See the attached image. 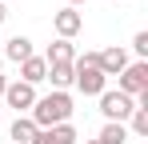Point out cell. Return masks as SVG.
<instances>
[{
	"mask_svg": "<svg viewBox=\"0 0 148 144\" xmlns=\"http://www.w3.org/2000/svg\"><path fill=\"white\" fill-rule=\"evenodd\" d=\"M72 112H76V108H72V96H68V92H48V96H36L28 120L44 132V128H56V124H68Z\"/></svg>",
	"mask_w": 148,
	"mask_h": 144,
	"instance_id": "1",
	"label": "cell"
},
{
	"mask_svg": "<svg viewBox=\"0 0 148 144\" xmlns=\"http://www.w3.org/2000/svg\"><path fill=\"white\" fill-rule=\"evenodd\" d=\"M116 92H124V96L148 92V60H128V68L116 76Z\"/></svg>",
	"mask_w": 148,
	"mask_h": 144,
	"instance_id": "2",
	"label": "cell"
},
{
	"mask_svg": "<svg viewBox=\"0 0 148 144\" xmlns=\"http://www.w3.org/2000/svg\"><path fill=\"white\" fill-rule=\"evenodd\" d=\"M132 96H124V92H100V112H104V120H112V124H124V120L132 116Z\"/></svg>",
	"mask_w": 148,
	"mask_h": 144,
	"instance_id": "3",
	"label": "cell"
},
{
	"mask_svg": "<svg viewBox=\"0 0 148 144\" xmlns=\"http://www.w3.org/2000/svg\"><path fill=\"white\" fill-rule=\"evenodd\" d=\"M4 100H8V108H16V116H24V112H32V104H36V88L24 84V80H12L4 88Z\"/></svg>",
	"mask_w": 148,
	"mask_h": 144,
	"instance_id": "4",
	"label": "cell"
},
{
	"mask_svg": "<svg viewBox=\"0 0 148 144\" xmlns=\"http://www.w3.org/2000/svg\"><path fill=\"white\" fill-rule=\"evenodd\" d=\"M52 28H56V40H72L76 32L84 28V16H80L76 8H68V4H64V8L52 16Z\"/></svg>",
	"mask_w": 148,
	"mask_h": 144,
	"instance_id": "5",
	"label": "cell"
},
{
	"mask_svg": "<svg viewBox=\"0 0 148 144\" xmlns=\"http://www.w3.org/2000/svg\"><path fill=\"white\" fill-rule=\"evenodd\" d=\"M96 68L104 72V76H120V72L128 68V52H124L120 44L104 48V52H96Z\"/></svg>",
	"mask_w": 148,
	"mask_h": 144,
	"instance_id": "6",
	"label": "cell"
},
{
	"mask_svg": "<svg viewBox=\"0 0 148 144\" xmlns=\"http://www.w3.org/2000/svg\"><path fill=\"white\" fill-rule=\"evenodd\" d=\"M4 56H8V60H12V64H24L28 56H36V52H32V40H28V36H20V32H16V36H12V40H4Z\"/></svg>",
	"mask_w": 148,
	"mask_h": 144,
	"instance_id": "7",
	"label": "cell"
},
{
	"mask_svg": "<svg viewBox=\"0 0 148 144\" xmlns=\"http://www.w3.org/2000/svg\"><path fill=\"white\" fill-rule=\"evenodd\" d=\"M20 80L24 84H40V80H48V64H44V56H28L24 64H20Z\"/></svg>",
	"mask_w": 148,
	"mask_h": 144,
	"instance_id": "8",
	"label": "cell"
},
{
	"mask_svg": "<svg viewBox=\"0 0 148 144\" xmlns=\"http://www.w3.org/2000/svg\"><path fill=\"white\" fill-rule=\"evenodd\" d=\"M76 60V44L72 40H52L44 52V64H72Z\"/></svg>",
	"mask_w": 148,
	"mask_h": 144,
	"instance_id": "9",
	"label": "cell"
},
{
	"mask_svg": "<svg viewBox=\"0 0 148 144\" xmlns=\"http://www.w3.org/2000/svg\"><path fill=\"white\" fill-rule=\"evenodd\" d=\"M8 136H12V144H36L40 128H36L28 116H16V120H12V128H8Z\"/></svg>",
	"mask_w": 148,
	"mask_h": 144,
	"instance_id": "10",
	"label": "cell"
},
{
	"mask_svg": "<svg viewBox=\"0 0 148 144\" xmlns=\"http://www.w3.org/2000/svg\"><path fill=\"white\" fill-rule=\"evenodd\" d=\"M48 80H52V92H68L72 88V64H48Z\"/></svg>",
	"mask_w": 148,
	"mask_h": 144,
	"instance_id": "11",
	"label": "cell"
},
{
	"mask_svg": "<svg viewBox=\"0 0 148 144\" xmlns=\"http://www.w3.org/2000/svg\"><path fill=\"white\" fill-rule=\"evenodd\" d=\"M96 144H128V128H124V124H112V120H108V124L100 128Z\"/></svg>",
	"mask_w": 148,
	"mask_h": 144,
	"instance_id": "12",
	"label": "cell"
},
{
	"mask_svg": "<svg viewBox=\"0 0 148 144\" xmlns=\"http://www.w3.org/2000/svg\"><path fill=\"white\" fill-rule=\"evenodd\" d=\"M132 52H136L140 60H148V32H136V36H132Z\"/></svg>",
	"mask_w": 148,
	"mask_h": 144,
	"instance_id": "13",
	"label": "cell"
},
{
	"mask_svg": "<svg viewBox=\"0 0 148 144\" xmlns=\"http://www.w3.org/2000/svg\"><path fill=\"white\" fill-rule=\"evenodd\" d=\"M4 20H8V8H4V4H0V24H4Z\"/></svg>",
	"mask_w": 148,
	"mask_h": 144,
	"instance_id": "14",
	"label": "cell"
},
{
	"mask_svg": "<svg viewBox=\"0 0 148 144\" xmlns=\"http://www.w3.org/2000/svg\"><path fill=\"white\" fill-rule=\"evenodd\" d=\"M76 4H84V0H68V8H76Z\"/></svg>",
	"mask_w": 148,
	"mask_h": 144,
	"instance_id": "15",
	"label": "cell"
},
{
	"mask_svg": "<svg viewBox=\"0 0 148 144\" xmlns=\"http://www.w3.org/2000/svg\"><path fill=\"white\" fill-rule=\"evenodd\" d=\"M0 72H4V60H0Z\"/></svg>",
	"mask_w": 148,
	"mask_h": 144,
	"instance_id": "16",
	"label": "cell"
},
{
	"mask_svg": "<svg viewBox=\"0 0 148 144\" xmlns=\"http://www.w3.org/2000/svg\"><path fill=\"white\" fill-rule=\"evenodd\" d=\"M84 144H96V140H84Z\"/></svg>",
	"mask_w": 148,
	"mask_h": 144,
	"instance_id": "17",
	"label": "cell"
},
{
	"mask_svg": "<svg viewBox=\"0 0 148 144\" xmlns=\"http://www.w3.org/2000/svg\"><path fill=\"white\" fill-rule=\"evenodd\" d=\"M0 120H4V112H0Z\"/></svg>",
	"mask_w": 148,
	"mask_h": 144,
	"instance_id": "18",
	"label": "cell"
},
{
	"mask_svg": "<svg viewBox=\"0 0 148 144\" xmlns=\"http://www.w3.org/2000/svg\"><path fill=\"white\" fill-rule=\"evenodd\" d=\"M0 4H4V0H0Z\"/></svg>",
	"mask_w": 148,
	"mask_h": 144,
	"instance_id": "19",
	"label": "cell"
}]
</instances>
